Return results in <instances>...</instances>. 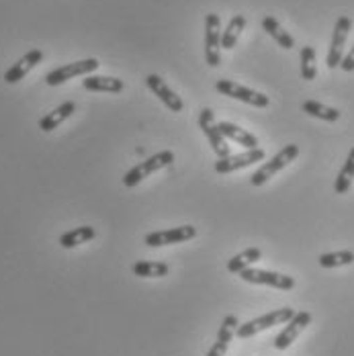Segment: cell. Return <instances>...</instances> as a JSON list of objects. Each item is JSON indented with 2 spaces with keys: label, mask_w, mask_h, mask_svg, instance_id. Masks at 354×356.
Wrapping results in <instances>:
<instances>
[{
  "label": "cell",
  "mask_w": 354,
  "mask_h": 356,
  "mask_svg": "<svg viewBox=\"0 0 354 356\" xmlns=\"http://www.w3.org/2000/svg\"><path fill=\"white\" fill-rule=\"evenodd\" d=\"M95 238H97V229H95V227H90V225H80V227L70 229V232H66V234L60 236V246L70 250L76 248V246H80V244H86V242H90V240H95Z\"/></svg>",
  "instance_id": "19"
},
{
  "label": "cell",
  "mask_w": 354,
  "mask_h": 356,
  "mask_svg": "<svg viewBox=\"0 0 354 356\" xmlns=\"http://www.w3.org/2000/svg\"><path fill=\"white\" fill-rule=\"evenodd\" d=\"M262 258V252L258 248H246L244 252L236 254L232 260H227V270L234 275H240L244 268H250L254 262H258Z\"/></svg>",
  "instance_id": "23"
},
{
  "label": "cell",
  "mask_w": 354,
  "mask_h": 356,
  "mask_svg": "<svg viewBox=\"0 0 354 356\" xmlns=\"http://www.w3.org/2000/svg\"><path fill=\"white\" fill-rule=\"evenodd\" d=\"M244 27H246V17H244V15H234V17L230 19V23H227L225 31L221 33V47H223V49L236 47V43H238V39L242 35Z\"/></svg>",
  "instance_id": "20"
},
{
  "label": "cell",
  "mask_w": 354,
  "mask_h": 356,
  "mask_svg": "<svg viewBox=\"0 0 354 356\" xmlns=\"http://www.w3.org/2000/svg\"><path fill=\"white\" fill-rule=\"evenodd\" d=\"M264 160V149L260 147H254L248 149L244 154H238V156H227V158H219L215 162V172L217 175H230V172H236L240 168H246L252 166L256 162H262Z\"/></svg>",
  "instance_id": "11"
},
{
  "label": "cell",
  "mask_w": 354,
  "mask_h": 356,
  "mask_svg": "<svg viewBox=\"0 0 354 356\" xmlns=\"http://www.w3.org/2000/svg\"><path fill=\"white\" fill-rule=\"evenodd\" d=\"M351 27H353V21L348 17H340L336 21V27H334V33H332V43H330V51H328V58H325V64L330 70L338 68L340 62H342V51H344V45H346V39L351 33Z\"/></svg>",
  "instance_id": "9"
},
{
  "label": "cell",
  "mask_w": 354,
  "mask_h": 356,
  "mask_svg": "<svg viewBox=\"0 0 354 356\" xmlns=\"http://www.w3.org/2000/svg\"><path fill=\"white\" fill-rule=\"evenodd\" d=\"M297 156H299V145H295V143L284 145L283 149H281L273 160L264 162V164L250 177V182H252L254 186H262L266 180H271L277 172H281L284 166H289Z\"/></svg>",
  "instance_id": "1"
},
{
  "label": "cell",
  "mask_w": 354,
  "mask_h": 356,
  "mask_svg": "<svg viewBox=\"0 0 354 356\" xmlns=\"http://www.w3.org/2000/svg\"><path fill=\"white\" fill-rule=\"evenodd\" d=\"M303 113L316 117V119H321V121H328V123H334L340 119V111L334 107H325L318 101H305L303 103Z\"/></svg>",
  "instance_id": "26"
},
{
  "label": "cell",
  "mask_w": 354,
  "mask_h": 356,
  "mask_svg": "<svg viewBox=\"0 0 354 356\" xmlns=\"http://www.w3.org/2000/svg\"><path fill=\"white\" fill-rule=\"evenodd\" d=\"M240 279L252 283V285H266L275 286V289H281V291H291L295 289V279L293 277H287L281 273H271V270H258V268H244L240 273Z\"/></svg>",
  "instance_id": "8"
},
{
  "label": "cell",
  "mask_w": 354,
  "mask_h": 356,
  "mask_svg": "<svg viewBox=\"0 0 354 356\" xmlns=\"http://www.w3.org/2000/svg\"><path fill=\"white\" fill-rule=\"evenodd\" d=\"M262 29L273 37L283 49H293V47H295V39H293V35H289V33L284 31L275 17H264V19H262Z\"/></svg>",
  "instance_id": "21"
},
{
  "label": "cell",
  "mask_w": 354,
  "mask_h": 356,
  "mask_svg": "<svg viewBox=\"0 0 354 356\" xmlns=\"http://www.w3.org/2000/svg\"><path fill=\"white\" fill-rule=\"evenodd\" d=\"M199 127L203 129V134L207 136V140L211 143V149L215 152L217 158H227L230 154V145L227 140L223 138V134L219 131L217 125H213V111L211 108H203L199 113Z\"/></svg>",
  "instance_id": "10"
},
{
  "label": "cell",
  "mask_w": 354,
  "mask_h": 356,
  "mask_svg": "<svg viewBox=\"0 0 354 356\" xmlns=\"http://www.w3.org/2000/svg\"><path fill=\"white\" fill-rule=\"evenodd\" d=\"M340 68L344 72H354V45L353 49L342 58V62H340Z\"/></svg>",
  "instance_id": "28"
},
{
  "label": "cell",
  "mask_w": 354,
  "mask_h": 356,
  "mask_svg": "<svg viewBox=\"0 0 354 356\" xmlns=\"http://www.w3.org/2000/svg\"><path fill=\"white\" fill-rule=\"evenodd\" d=\"M134 275L142 279H160L168 275V264L166 262H152V260H140L134 264Z\"/></svg>",
  "instance_id": "22"
},
{
  "label": "cell",
  "mask_w": 354,
  "mask_h": 356,
  "mask_svg": "<svg viewBox=\"0 0 354 356\" xmlns=\"http://www.w3.org/2000/svg\"><path fill=\"white\" fill-rule=\"evenodd\" d=\"M215 90L230 97V99H236V101H242V103H248L252 107L264 108L271 105L268 97L262 95V92H256L252 88H246L238 82H232V80H217L215 82Z\"/></svg>",
  "instance_id": "4"
},
{
  "label": "cell",
  "mask_w": 354,
  "mask_h": 356,
  "mask_svg": "<svg viewBox=\"0 0 354 356\" xmlns=\"http://www.w3.org/2000/svg\"><path fill=\"white\" fill-rule=\"evenodd\" d=\"M76 113V103L74 101H66V103H62L60 107H56L51 113H47L45 117H41V121H39V129L41 131H54L56 127H60L68 117H72Z\"/></svg>",
  "instance_id": "16"
},
{
  "label": "cell",
  "mask_w": 354,
  "mask_h": 356,
  "mask_svg": "<svg viewBox=\"0 0 354 356\" xmlns=\"http://www.w3.org/2000/svg\"><path fill=\"white\" fill-rule=\"evenodd\" d=\"M101 64L97 58H88V60H80V62H72V64H66V66H60L56 70H51L47 76H45V82L47 86H58V84H64L66 80L70 78H76V76H88L92 72L97 70Z\"/></svg>",
  "instance_id": "5"
},
{
  "label": "cell",
  "mask_w": 354,
  "mask_h": 356,
  "mask_svg": "<svg viewBox=\"0 0 354 356\" xmlns=\"http://www.w3.org/2000/svg\"><path fill=\"white\" fill-rule=\"evenodd\" d=\"M172 162H175V154L168 152V149H166V152H160V154H154V156L147 158L145 162H140V164L134 166L129 172H125L123 184H125V186H138L143 178H147L150 175H154V172H158V170L170 166Z\"/></svg>",
  "instance_id": "3"
},
{
  "label": "cell",
  "mask_w": 354,
  "mask_h": 356,
  "mask_svg": "<svg viewBox=\"0 0 354 356\" xmlns=\"http://www.w3.org/2000/svg\"><path fill=\"white\" fill-rule=\"evenodd\" d=\"M312 323V314L309 312H299V314H295L291 320L287 321V325H284V330L275 338V348L277 350H287L295 340H297V336L307 327Z\"/></svg>",
  "instance_id": "12"
},
{
  "label": "cell",
  "mask_w": 354,
  "mask_h": 356,
  "mask_svg": "<svg viewBox=\"0 0 354 356\" xmlns=\"http://www.w3.org/2000/svg\"><path fill=\"white\" fill-rule=\"evenodd\" d=\"M238 325H240V321H238L236 316H225L223 321H221V325H219L217 340L211 346V350L207 353V356H225L227 348H230V342H232V338H234V334L238 330Z\"/></svg>",
  "instance_id": "15"
},
{
  "label": "cell",
  "mask_w": 354,
  "mask_h": 356,
  "mask_svg": "<svg viewBox=\"0 0 354 356\" xmlns=\"http://www.w3.org/2000/svg\"><path fill=\"white\" fill-rule=\"evenodd\" d=\"M197 236V227L193 225H180V227H172V229H164V232H152L145 236V246L150 248H160V246H172V244H180V242H188Z\"/></svg>",
  "instance_id": "7"
},
{
  "label": "cell",
  "mask_w": 354,
  "mask_h": 356,
  "mask_svg": "<svg viewBox=\"0 0 354 356\" xmlns=\"http://www.w3.org/2000/svg\"><path fill=\"white\" fill-rule=\"evenodd\" d=\"M353 180H354V147L351 149V154H348V158H346V162H344L342 170L338 172V178H336V182H334V191H336V195H346V193L351 191Z\"/></svg>",
  "instance_id": "24"
},
{
  "label": "cell",
  "mask_w": 354,
  "mask_h": 356,
  "mask_svg": "<svg viewBox=\"0 0 354 356\" xmlns=\"http://www.w3.org/2000/svg\"><path fill=\"white\" fill-rule=\"evenodd\" d=\"M221 21L219 15L205 17V60L211 68H217L221 62Z\"/></svg>",
  "instance_id": "6"
},
{
  "label": "cell",
  "mask_w": 354,
  "mask_h": 356,
  "mask_svg": "<svg viewBox=\"0 0 354 356\" xmlns=\"http://www.w3.org/2000/svg\"><path fill=\"white\" fill-rule=\"evenodd\" d=\"M321 268H338V266H348L354 262V252L351 250H340V252H328L318 258Z\"/></svg>",
  "instance_id": "25"
},
{
  "label": "cell",
  "mask_w": 354,
  "mask_h": 356,
  "mask_svg": "<svg viewBox=\"0 0 354 356\" xmlns=\"http://www.w3.org/2000/svg\"><path fill=\"white\" fill-rule=\"evenodd\" d=\"M295 316V312L291 309V307H281V309H275V312H271V314H264V316H260V318H256V320H250L246 323H240L238 325V330H236V336L238 338H252V336H256L258 332H264V330H268V327H273V325H281V323H287V321L291 320Z\"/></svg>",
  "instance_id": "2"
},
{
  "label": "cell",
  "mask_w": 354,
  "mask_h": 356,
  "mask_svg": "<svg viewBox=\"0 0 354 356\" xmlns=\"http://www.w3.org/2000/svg\"><path fill=\"white\" fill-rule=\"evenodd\" d=\"M145 86L166 105V107L170 108V111H175V113H180L182 107H184V103H182V99L178 97L177 92L158 76V74H150V76H145Z\"/></svg>",
  "instance_id": "13"
},
{
  "label": "cell",
  "mask_w": 354,
  "mask_h": 356,
  "mask_svg": "<svg viewBox=\"0 0 354 356\" xmlns=\"http://www.w3.org/2000/svg\"><path fill=\"white\" fill-rule=\"evenodd\" d=\"M82 86L86 90H92V92H111V95H117L125 88L123 80L119 78H111V76H86L82 80Z\"/></svg>",
  "instance_id": "17"
},
{
  "label": "cell",
  "mask_w": 354,
  "mask_h": 356,
  "mask_svg": "<svg viewBox=\"0 0 354 356\" xmlns=\"http://www.w3.org/2000/svg\"><path fill=\"white\" fill-rule=\"evenodd\" d=\"M41 60H43V51L41 49L27 51L19 62H15L8 70L4 72V82L6 84H17L19 80H23L29 72L33 70Z\"/></svg>",
  "instance_id": "14"
},
{
  "label": "cell",
  "mask_w": 354,
  "mask_h": 356,
  "mask_svg": "<svg viewBox=\"0 0 354 356\" xmlns=\"http://www.w3.org/2000/svg\"><path fill=\"white\" fill-rule=\"evenodd\" d=\"M217 127H219V131L223 134L225 140H232V142L240 143V145H244V147H248V149L258 147L256 136H252L246 129H242V127H238V125H234V123H230V121H221V123H217Z\"/></svg>",
  "instance_id": "18"
},
{
  "label": "cell",
  "mask_w": 354,
  "mask_h": 356,
  "mask_svg": "<svg viewBox=\"0 0 354 356\" xmlns=\"http://www.w3.org/2000/svg\"><path fill=\"white\" fill-rule=\"evenodd\" d=\"M301 78L303 80H316L318 68H316V49L305 45L301 47Z\"/></svg>",
  "instance_id": "27"
}]
</instances>
